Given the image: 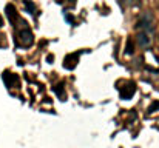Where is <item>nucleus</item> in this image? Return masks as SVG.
I'll list each match as a JSON object with an SVG mask.
<instances>
[{"label":"nucleus","mask_w":159,"mask_h":148,"mask_svg":"<svg viewBox=\"0 0 159 148\" xmlns=\"http://www.w3.org/2000/svg\"><path fill=\"white\" fill-rule=\"evenodd\" d=\"M153 23H155L153 14H152V12H144V14H141V17L138 19L134 28H136L138 31H148V33H152Z\"/></svg>","instance_id":"obj_1"},{"label":"nucleus","mask_w":159,"mask_h":148,"mask_svg":"<svg viewBox=\"0 0 159 148\" xmlns=\"http://www.w3.org/2000/svg\"><path fill=\"white\" fill-rule=\"evenodd\" d=\"M19 37V43L22 45V47H31L33 45V42H34V37H33V33L25 26L23 29H20L19 31V34H17Z\"/></svg>","instance_id":"obj_2"},{"label":"nucleus","mask_w":159,"mask_h":148,"mask_svg":"<svg viewBox=\"0 0 159 148\" xmlns=\"http://www.w3.org/2000/svg\"><path fill=\"white\" fill-rule=\"evenodd\" d=\"M136 42H138V45H139L141 49L150 48V45H152V33H148V31H139L138 36H136Z\"/></svg>","instance_id":"obj_3"},{"label":"nucleus","mask_w":159,"mask_h":148,"mask_svg":"<svg viewBox=\"0 0 159 148\" xmlns=\"http://www.w3.org/2000/svg\"><path fill=\"white\" fill-rule=\"evenodd\" d=\"M136 93V85L134 83H128V85H124L122 88H119V94H120V99L124 100H128L134 96Z\"/></svg>","instance_id":"obj_4"},{"label":"nucleus","mask_w":159,"mask_h":148,"mask_svg":"<svg viewBox=\"0 0 159 148\" xmlns=\"http://www.w3.org/2000/svg\"><path fill=\"white\" fill-rule=\"evenodd\" d=\"M77 60H79V52H73V54H68L63 60V66L66 70H73L76 65H77Z\"/></svg>","instance_id":"obj_5"},{"label":"nucleus","mask_w":159,"mask_h":148,"mask_svg":"<svg viewBox=\"0 0 159 148\" xmlns=\"http://www.w3.org/2000/svg\"><path fill=\"white\" fill-rule=\"evenodd\" d=\"M6 16H8V19H9L11 23H16L17 19H19L17 11H16V8H14L12 5H8V6H6Z\"/></svg>","instance_id":"obj_6"},{"label":"nucleus","mask_w":159,"mask_h":148,"mask_svg":"<svg viewBox=\"0 0 159 148\" xmlns=\"http://www.w3.org/2000/svg\"><path fill=\"white\" fill-rule=\"evenodd\" d=\"M3 79H5V82H6L8 87H14V85L17 83V76L12 74V73H5Z\"/></svg>","instance_id":"obj_7"},{"label":"nucleus","mask_w":159,"mask_h":148,"mask_svg":"<svg viewBox=\"0 0 159 148\" xmlns=\"http://www.w3.org/2000/svg\"><path fill=\"white\" fill-rule=\"evenodd\" d=\"M134 52V45H133V39H128L127 40V47H125V54L127 56H131Z\"/></svg>","instance_id":"obj_8"},{"label":"nucleus","mask_w":159,"mask_h":148,"mask_svg":"<svg viewBox=\"0 0 159 148\" xmlns=\"http://www.w3.org/2000/svg\"><path fill=\"white\" fill-rule=\"evenodd\" d=\"M158 110H159V100H155V102H152L150 106L147 108V113L152 114V113H155V111H158Z\"/></svg>","instance_id":"obj_9"},{"label":"nucleus","mask_w":159,"mask_h":148,"mask_svg":"<svg viewBox=\"0 0 159 148\" xmlns=\"http://www.w3.org/2000/svg\"><path fill=\"white\" fill-rule=\"evenodd\" d=\"M54 91H56V94H57V96H60V99L65 97V91H63V85H62V83H60V85H56Z\"/></svg>","instance_id":"obj_10"},{"label":"nucleus","mask_w":159,"mask_h":148,"mask_svg":"<svg viewBox=\"0 0 159 148\" xmlns=\"http://www.w3.org/2000/svg\"><path fill=\"white\" fill-rule=\"evenodd\" d=\"M25 6H26V11H28L30 14H34V12H36V6H34L30 0H25Z\"/></svg>","instance_id":"obj_11"},{"label":"nucleus","mask_w":159,"mask_h":148,"mask_svg":"<svg viewBox=\"0 0 159 148\" xmlns=\"http://www.w3.org/2000/svg\"><path fill=\"white\" fill-rule=\"evenodd\" d=\"M119 2V5L122 6V8H125V6H131L133 3H134V0H117Z\"/></svg>","instance_id":"obj_12"},{"label":"nucleus","mask_w":159,"mask_h":148,"mask_svg":"<svg viewBox=\"0 0 159 148\" xmlns=\"http://www.w3.org/2000/svg\"><path fill=\"white\" fill-rule=\"evenodd\" d=\"M53 59H54V56L50 54V56H48V63H53Z\"/></svg>","instance_id":"obj_13"},{"label":"nucleus","mask_w":159,"mask_h":148,"mask_svg":"<svg viewBox=\"0 0 159 148\" xmlns=\"http://www.w3.org/2000/svg\"><path fill=\"white\" fill-rule=\"evenodd\" d=\"M2 25H3V20H2V17H0V28H2Z\"/></svg>","instance_id":"obj_14"},{"label":"nucleus","mask_w":159,"mask_h":148,"mask_svg":"<svg viewBox=\"0 0 159 148\" xmlns=\"http://www.w3.org/2000/svg\"><path fill=\"white\" fill-rule=\"evenodd\" d=\"M158 130H159V125H158Z\"/></svg>","instance_id":"obj_15"}]
</instances>
